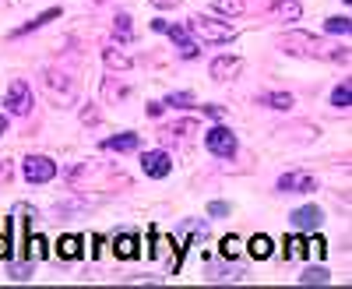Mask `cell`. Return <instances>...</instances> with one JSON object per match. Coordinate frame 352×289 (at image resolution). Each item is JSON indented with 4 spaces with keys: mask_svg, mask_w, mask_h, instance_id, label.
Instances as JSON below:
<instances>
[{
    "mask_svg": "<svg viewBox=\"0 0 352 289\" xmlns=\"http://www.w3.org/2000/svg\"><path fill=\"white\" fill-rule=\"evenodd\" d=\"M282 50L292 53V56H324V61H349L345 50H335V46H328V43H320V39H314L310 32H289V36H282Z\"/></svg>",
    "mask_w": 352,
    "mask_h": 289,
    "instance_id": "cell-1",
    "label": "cell"
},
{
    "mask_svg": "<svg viewBox=\"0 0 352 289\" xmlns=\"http://www.w3.org/2000/svg\"><path fill=\"white\" fill-rule=\"evenodd\" d=\"M187 32H190L194 39H201L204 46H222V43H229L232 36H236V28H232L229 21H215V18L197 14V18L187 21Z\"/></svg>",
    "mask_w": 352,
    "mask_h": 289,
    "instance_id": "cell-2",
    "label": "cell"
},
{
    "mask_svg": "<svg viewBox=\"0 0 352 289\" xmlns=\"http://www.w3.org/2000/svg\"><path fill=\"white\" fill-rule=\"evenodd\" d=\"M4 106L14 113V117H28V113H32V106H36V99H32V85L21 81V78H14V81L8 85Z\"/></svg>",
    "mask_w": 352,
    "mask_h": 289,
    "instance_id": "cell-3",
    "label": "cell"
},
{
    "mask_svg": "<svg viewBox=\"0 0 352 289\" xmlns=\"http://www.w3.org/2000/svg\"><path fill=\"white\" fill-rule=\"evenodd\" d=\"M152 28H155V32H166V36L176 43V50H180L184 61H194V56H197V43L190 39L187 28H180V25H169V21H152Z\"/></svg>",
    "mask_w": 352,
    "mask_h": 289,
    "instance_id": "cell-4",
    "label": "cell"
},
{
    "mask_svg": "<svg viewBox=\"0 0 352 289\" xmlns=\"http://www.w3.org/2000/svg\"><path fill=\"white\" fill-rule=\"evenodd\" d=\"M204 144H208V152L219 156V159L236 156V134H232L229 127H212L208 134H204Z\"/></svg>",
    "mask_w": 352,
    "mask_h": 289,
    "instance_id": "cell-5",
    "label": "cell"
},
{
    "mask_svg": "<svg viewBox=\"0 0 352 289\" xmlns=\"http://www.w3.org/2000/svg\"><path fill=\"white\" fill-rule=\"evenodd\" d=\"M56 177V162L50 156H28L25 159V180L28 184H50Z\"/></svg>",
    "mask_w": 352,
    "mask_h": 289,
    "instance_id": "cell-6",
    "label": "cell"
},
{
    "mask_svg": "<svg viewBox=\"0 0 352 289\" xmlns=\"http://www.w3.org/2000/svg\"><path fill=\"white\" fill-rule=\"evenodd\" d=\"M278 191L282 194H310V191H317V180L303 169H289L278 177Z\"/></svg>",
    "mask_w": 352,
    "mask_h": 289,
    "instance_id": "cell-7",
    "label": "cell"
},
{
    "mask_svg": "<svg viewBox=\"0 0 352 289\" xmlns=\"http://www.w3.org/2000/svg\"><path fill=\"white\" fill-rule=\"evenodd\" d=\"M141 169H144V177H152V180H162L173 173V159L166 152H144L141 156Z\"/></svg>",
    "mask_w": 352,
    "mask_h": 289,
    "instance_id": "cell-8",
    "label": "cell"
},
{
    "mask_svg": "<svg viewBox=\"0 0 352 289\" xmlns=\"http://www.w3.org/2000/svg\"><path fill=\"white\" fill-rule=\"evenodd\" d=\"M46 89H50V96H53V99H60V103H74V81H71L67 74L50 71V74H46Z\"/></svg>",
    "mask_w": 352,
    "mask_h": 289,
    "instance_id": "cell-9",
    "label": "cell"
},
{
    "mask_svg": "<svg viewBox=\"0 0 352 289\" xmlns=\"http://www.w3.org/2000/svg\"><path fill=\"white\" fill-rule=\"evenodd\" d=\"M240 67H243L240 56H215V61H212V78L215 81H229V78L240 74Z\"/></svg>",
    "mask_w": 352,
    "mask_h": 289,
    "instance_id": "cell-10",
    "label": "cell"
},
{
    "mask_svg": "<svg viewBox=\"0 0 352 289\" xmlns=\"http://www.w3.org/2000/svg\"><path fill=\"white\" fill-rule=\"evenodd\" d=\"M138 144H141V138L127 131V134H116V138H106V141H102V149H109V152H134Z\"/></svg>",
    "mask_w": 352,
    "mask_h": 289,
    "instance_id": "cell-11",
    "label": "cell"
},
{
    "mask_svg": "<svg viewBox=\"0 0 352 289\" xmlns=\"http://www.w3.org/2000/svg\"><path fill=\"white\" fill-rule=\"evenodd\" d=\"M292 226H296V229H317L320 226V208H314V205L296 208V212H292Z\"/></svg>",
    "mask_w": 352,
    "mask_h": 289,
    "instance_id": "cell-12",
    "label": "cell"
},
{
    "mask_svg": "<svg viewBox=\"0 0 352 289\" xmlns=\"http://www.w3.org/2000/svg\"><path fill=\"white\" fill-rule=\"evenodd\" d=\"M113 250H116V257L131 261V257H138V237L134 233H120V237L113 240Z\"/></svg>",
    "mask_w": 352,
    "mask_h": 289,
    "instance_id": "cell-13",
    "label": "cell"
},
{
    "mask_svg": "<svg viewBox=\"0 0 352 289\" xmlns=\"http://www.w3.org/2000/svg\"><path fill=\"white\" fill-rule=\"evenodd\" d=\"M102 61H106V67L109 71H131V56L127 53H120V50H116V46H109V50H102Z\"/></svg>",
    "mask_w": 352,
    "mask_h": 289,
    "instance_id": "cell-14",
    "label": "cell"
},
{
    "mask_svg": "<svg viewBox=\"0 0 352 289\" xmlns=\"http://www.w3.org/2000/svg\"><path fill=\"white\" fill-rule=\"evenodd\" d=\"M272 254H275V247H272V237H264V233L250 237V257H257V261H268Z\"/></svg>",
    "mask_w": 352,
    "mask_h": 289,
    "instance_id": "cell-15",
    "label": "cell"
},
{
    "mask_svg": "<svg viewBox=\"0 0 352 289\" xmlns=\"http://www.w3.org/2000/svg\"><path fill=\"white\" fill-rule=\"evenodd\" d=\"M56 250H60V257L64 261H78L81 257V237H60V244H56Z\"/></svg>",
    "mask_w": 352,
    "mask_h": 289,
    "instance_id": "cell-16",
    "label": "cell"
},
{
    "mask_svg": "<svg viewBox=\"0 0 352 289\" xmlns=\"http://www.w3.org/2000/svg\"><path fill=\"white\" fill-rule=\"evenodd\" d=\"M275 14L282 21H300L303 8H300V0H275Z\"/></svg>",
    "mask_w": 352,
    "mask_h": 289,
    "instance_id": "cell-17",
    "label": "cell"
},
{
    "mask_svg": "<svg viewBox=\"0 0 352 289\" xmlns=\"http://www.w3.org/2000/svg\"><path fill=\"white\" fill-rule=\"evenodd\" d=\"M113 36L120 43H131L134 39V28H131V14H116L113 18Z\"/></svg>",
    "mask_w": 352,
    "mask_h": 289,
    "instance_id": "cell-18",
    "label": "cell"
},
{
    "mask_svg": "<svg viewBox=\"0 0 352 289\" xmlns=\"http://www.w3.org/2000/svg\"><path fill=\"white\" fill-rule=\"evenodd\" d=\"M261 106H272V109H292V96L289 92H264Z\"/></svg>",
    "mask_w": 352,
    "mask_h": 289,
    "instance_id": "cell-19",
    "label": "cell"
},
{
    "mask_svg": "<svg viewBox=\"0 0 352 289\" xmlns=\"http://www.w3.org/2000/svg\"><path fill=\"white\" fill-rule=\"evenodd\" d=\"M53 18H60V8H50V11H43L39 18H32L25 28H18L14 36H25V32H32V28H43V25H46V21H53Z\"/></svg>",
    "mask_w": 352,
    "mask_h": 289,
    "instance_id": "cell-20",
    "label": "cell"
},
{
    "mask_svg": "<svg viewBox=\"0 0 352 289\" xmlns=\"http://www.w3.org/2000/svg\"><path fill=\"white\" fill-rule=\"evenodd\" d=\"M162 106H173V109H194V96L190 92H169L162 99Z\"/></svg>",
    "mask_w": 352,
    "mask_h": 289,
    "instance_id": "cell-21",
    "label": "cell"
},
{
    "mask_svg": "<svg viewBox=\"0 0 352 289\" xmlns=\"http://www.w3.org/2000/svg\"><path fill=\"white\" fill-rule=\"evenodd\" d=\"M127 92H131L127 85H124V81H113V78H106V85H102V96H106L109 103H113V99H127Z\"/></svg>",
    "mask_w": 352,
    "mask_h": 289,
    "instance_id": "cell-22",
    "label": "cell"
},
{
    "mask_svg": "<svg viewBox=\"0 0 352 289\" xmlns=\"http://www.w3.org/2000/svg\"><path fill=\"white\" fill-rule=\"evenodd\" d=\"M349 99H352V89H349V81H342V85H338V89L331 92V106L345 113V109H349Z\"/></svg>",
    "mask_w": 352,
    "mask_h": 289,
    "instance_id": "cell-23",
    "label": "cell"
},
{
    "mask_svg": "<svg viewBox=\"0 0 352 289\" xmlns=\"http://www.w3.org/2000/svg\"><path fill=\"white\" fill-rule=\"evenodd\" d=\"M212 8H215V14H229V18H232V14L243 11V0H215Z\"/></svg>",
    "mask_w": 352,
    "mask_h": 289,
    "instance_id": "cell-24",
    "label": "cell"
},
{
    "mask_svg": "<svg viewBox=\"0 0 352 289\" xmlns=\"http://www.w3.org/2000/svg\"><path fill=\"white\" fill-rule=\"evenodd\" d=\"M25 247H28V257H46V254H50V247H46V240H43V237H32V233H28V240H25Z\"/></svg>",
    "mask_w": 352,
    "mask_h": 289,
    "instance_id": "cell-25",
    "label": "cell"
},
{
    "mask_svg": "<svg viewBox=\"0 0 352 289\" xmlns=\"http://www.w3.org/2000/svg\"><path fill=\"white\" fill-rule=\"evenodd\" d=\"M285 257H307V240L303 237H289L285 240Z\"/></svg>",
    "mask_w": 352,
    "mask_h": 289,
    "instance_id": "cell-26",
    "label": "cell"
},
{
    "mask_svg": "<svg viewBox=\"0 0 352 289\" xmlns=\"http://www.w3.org/2000/svg\"><path fill=\"white\" fill-rule=\"evenodd\" d=\"M300 282L303 286H328V272L324 268H310V272L300 275Z\"/></svg>",
    "mask_w": 352,
    "mask_h": 289,
    "instance_id": "cell-27",
    "label": "cell"
},
{
    "mask_svg": "<svg viewBox=\"0 0 352 289\" xmlns=\"http://www.w3.org/2000/svg\"><path fill=\"white\" fill-rule=\"evenodd\" d=\"M324 28H328L331 36H349V28H352V25H349V18H328Z\"/></svg>",
    "mask_w": 352,
    "mask_h": 289,
    "instance_id": "cell-28",
    "label": "cell"
},
{
    "mask_svg": "<svg viewBox=\"0 0 352 289\" xmlns=\"http://www.w3.org/2000/svg\"><path fill=\"white\" fill-rule=\"evenodd\" d=\"M197 131V124L194 120H184V124H173L169 131H166V138H173V134H194Z\"/></svg>",
    "mask_w": 352,
    "mask_h": 289,
    "instance_id": "cell-29",
    "label": "cell"
},
{
    "mask_svg": "<svg viewBox=\"0 0 352 289\" xmlns=\"http://www.w3.org/2000/svg\"><path fill=\"white\" fill-rule=\"evenodd\" d=\"M222 254H226V257H236V254H240V240H236V237H226V240H222Z\"/></svg>",
    "mask_w": 352,
    "mask_h": 289,
    "instance_id": "cell-30",
    "label": "cell"
},
{
    "mask_svg": "<svg viewBox=\"0 0 352 289\" xmlns=\"http://www.w3.org/2000/svg\"><path fill=\"white\" fill-rule=\"evenodd\" d=\"M81 124H99V109L96 106H85L81 109Z\"/></svg>",
    "mask_w": 352,
    "mask_h": 289,
    "instance_id": "cell-31",
    "label": "cell"
},
{
    "mask_svg": "<svg viewBox=\"0 0 352 289\" xmlns=\"http://www.w3.org/2000/svg\"><path fill=\"white\" fill-rule=\"evenodd\" d=\"M201 113H204V117H212V120H222V117H226L222 106H201Z\"/></svg>",
    "mask_w": 352,
    "mask_h": 289,
    "instance_id": "cell-32",
    "label": "cell"
},
{
    "mask_svg": "<svg viewBox=\"0 0 352 289\" xmlns=\"http://www.w3.org/2000/svg\"><path fill=\"white\" fill-rule=\"evenodd\" d=\"M8 180H11V162L0 159V184H8Z\"/></svg>",
    "mask_w": 352,
    "mask_h": 289,
    "instance_id": "cell-33",
    "label": "cell"
},
{
    "mask_svg": "<svg viewBox=\"0 0 352 289\" xmlns=\"http://www.w3.org/2000/svg\"><path fill=\"white\" fill-rule=\"evenodd\" d=\"M148 4H152V8H159V11H166V8H176L180 0H148Z\"/></svg>",
    "mask_w": 352,
    "mask_h": 289,
    "instance_id": "cell-34",
    "label": "cell"
},
{
    "mask_svg": "<svg viewBox=\"0 0 352 289\" xmlns=\"http://www.w3.org/2000/svg\"><path fill=\"white\" fill-rule=\"evenodd\" d=\"M212 215H226L229 212V205H226V201H212V208H208Z\"/></svg>",
    "mask_w": 352,
    "mask_h": 289,
    "instance_id": "cell-35",
    "label": "cell"
},
{
    "mask_svg": "<svg viewBox=\"0 0 352 289\" xmlns=\"http://www.w3.org/2000/svg\"><path fill=\"white\" fill-rule=\"evenodd\" d=\"M0 257H11V240H8V233L0 237Z\"/></svg>",
    "mask_w": 352,
    "mask_h": 289,
    "instance_id": "cell-36",
    "label": "cell"
},
{
    "mask_svg": "<svg viewBox=\"0 0 352 289\" xmlns=\"http://www.w3.org/2000/svg\"><path fill=\"white\" fill-rule=\"evenodd\" d=\"M162 109H166L162 103H148V117H159V113H162Z\"/></svg>",
    "mask_w": 352,
    "mask_h": 289,
    "instance_id": "cell-37",
    "label": "cell"
},
{
    "mask_svg": "<svg viewBox=\"0 0 352 289\" xmlns=\"http://www.w3.org/2000/svg\"><path fill=\"white\" fill-rule=\"evenodd\" d=\"M4 134H8V117L0 113V138H4Z\"/></svg>",
    "mask_w": 352,
    "mask_h": 289,
    "instance_id": "cell-38",
    "label": "cell"
},
{
    "mask_svg": "<svg viewBox=\"0 0 352 289\" xmlns=\"http://www.w3.org/2000/svg\"><path fill=\"white\" fill-rule=\"evenodd\" d=\"M0 4H21V0H0Z\"/></svg>",
    "mask_w": 352,
    "mask_h": 289,
    "instance_id": "cell-39",
    "label": "cell"
},
{
    "mask_svg": "<svg viewBox=\"0 0 352 289\" xmlns=\"http://www.w3.org/2000/svg\"><path fill=\"white\" fill-rule=\"evenodd\" d=\"M345 4H349V0H345Z\"/></svg>",
    "mask_w": 352,
    "mask_h": 289,
    "instance_id": "cell-40",
    "label": "cell"
}]
</instances>
